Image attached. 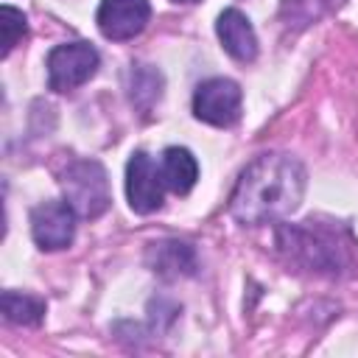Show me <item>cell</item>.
Wrapping results in <instances>:
<instances>
[{"instance_id":"cell-1","label":"cell","mask_w":358,"mask_h":358,"mask_svg":"<svg viewBox=\"0 0 358 358\" xmlns=\"http://www.w3.org/2000/svg\"><path fill=\"white\" fill-rule=\"evenodd\" d=\"M305 168L291 154H260L241 173L229 213L249 227L274 224L291 215L305 196Z\"/></svg>"},{"instance_id":"cell-2","label":"cell","mask_w":358,"mask_h":358,"mask_svg":"<svg viewBox=\"0 0 358 358\" xmlns=\"http://www.w3.org/2000/svg\"><path fill=\"white\" fill-rule=\"evenodd\" d=\"M277 246L288 257V263H296L316 274H336L347 266V249L338 243L336 232L313 227V221L282 227L277 235Z\"/></svg>"},{"instance_id":"cell-3","label":"cell","mask_w":358,"mask_h":358,"mask_svg":"<svg viewBox=\"0 0 358 358\" xmlns=\"http://www.w3.org/2000/svg\"><path fill=\"white\" fill-rule=\"evenodd\" d=\"M62 190L67 204L81 218H98L106 213L112 196H109V179L98 159H78L73 162L62 176Z\"/></svg>"},{"instance_id":"cell-4","label":"cell","mask_w":358,"mask_h":358,"mask_svg":"<svg viewBox=\"0 0 358 358\" xmlns=\"http://www.w3.org/2000/svg\"><path fill=\"white\" fill-rule=\"evenodd\" d=\"M98 50L90 42L56 45L48 53V84L56 92H70L87 84L98 70Z\"/></svg>"},{"instance_id":"cell-5","label":"cell","mask_w":358,"mask_h":358,"mask_svg":"<svg viewBox=\"0 0 358 358\" xmlns=\"http://www.w3.org/2000/svg\"><path fill=\"white\" fill-rule=\"evenodd\" d=\"M243 92L232 78H210L193 95V115L210 126H232L241 117Z\"/></svg>"},{"instance_id":"cell-6","label":"cell","mask_w":358,"mask_h":358,"mask_svg":"<svg viewBox=\"0 0 358 358\" xmlns=\"http://www.w3.org/2000/svg\"><path fill=\"white\" fill-rule=\"evenodd\" d=\"M31 235L39 249H67L76 235V210L67 201H42L31 213Z\"/></svg>"},{"instance_id":"cell-7","label":"cell","mask_w":358,"mask_h":358,"mask_svg":"<svg viewBox=\"0 0 358 358\" xmlns=\"http://www.w3.org/2000/svg\"><path fill=\"white\" fill-rule=\"evenodd\" d=\"M162 173L145 151H134L126 165V196L129 207L140 215L162 207Z\"/></svg>"},{"instance_id":"cell-8","label":"cell","mask_w":358,"mask_h":358,"mask_svg":"<svg viewBox=\"0 0 358 358\" xmlns=\"http://www.w3.org/2000/svg\"><path fill=\"white\" fill-rule=\"evenodd\" d=\"M151 17L148 0H101L95 22L106 39L126 42L134 39Z\"/></svg>"},{"instance_id":"cell-9","label":"cell","mask_w":358,"mask_h":358,"mask_svg":"<svg viewBox=\"0 0 358 358\" xmlns=\"http://www.w3.org/2000/svg\"><path fill=\"white\" fill-rule=\"evenodd\" d=\"M215 31H218V39H221L224 50L235 62H255V56H257V36H255V28H252V22H249V17L243 11L224 8L218 14Z\"/></svg>"},{"instance_id":"cell-10","label":"cell","mask_w":358,"mask_h":358,"mask_svg":"<svg viewBox=\"0 0 358 358\" xmlns=\"http://www.w3.org/2000/svg\"><path fill=\"white\" fill-rule=\"evenodd\" d=\"M148 263L159 277H187L196 271V252L182 241H159L151 243Z\"/></svg>"},{"instance_id":"cell-11","label":"cell","mask_w":358,"mask_h":358,"mask_svg":"<svg viewBox=\"0 0 358 358\" xmlns=\"http://www.w3.org/2000/svg\"><path fill=\"white\" fill-rule=\"evenodd\" d=\"M159 173H162V182H165L168 190L185 196L196 185V179H199V162H196V157L187 148L171 145V148L162 151Z\"/></svg>"},{"instance_id":"cell-12","label":"cell","mask_w":358,"mask_h":358,"mask_svg":"<svg viewBox=\"0 0 358 358\" xmlns=\"http://www.w3.org/2000/svg\"><path fill=\"white\" fill-rule=\"evenodd\" d=\"M129 98L137 109L148 112L162 98V76L151 64H134L129 70Z\"/></svg>"},{"instance_id":"cell-13","label":"cell","mask_w":358,"mask_h":358,"mask_svg":"<svg viewBox=\"0 0 358 358\" xmlns=\"http://www.w3.org/2000/svg\"><path fill=\"white\" fill-rule=\"evenodd\" d=\"M0 305H3V316L14 324H36L45 316V302L39 296H31V294L3 291Z\"/></svg>"},{"instance_id":"cell-14","label":"cell","mask_w":358,"mask_h":358,"mask_svg":"<svg viewBox=\"0 0 358 358\" xmlns=\"http://www.w3.org/2000/svg\"><path fill=\"white\" fill-rule=\"evenodd\" d=\"M25 14L22 11H17V8H11V6H3L0 8V31H3V56H8L11 53V48L22 39V34H25Z\"/></svg>"},{"instance_id":"cell-15","label":"cell","mask_w":358,"mask_h":358,"mask_svg":"<svg viewBox=\"0 0 358 358\" xmlns=\"http://www.w3.org/2000/svg\"><path fill=\"white\" fill-rule=\"evenodd\" d=\"M173 3H196V0H173Z\"/></svg>"}]
</instances>
